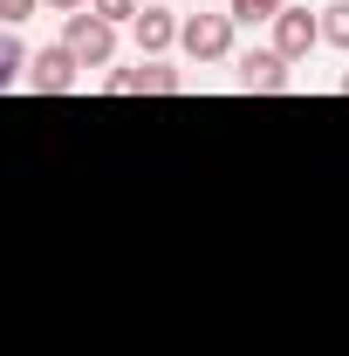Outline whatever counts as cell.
Returning a JSON list of instances; mask_svg holds the SVG:
<instances>
[{
	"mask_svg": "<svg viewBox=\"0 0 349 356\" xmlns=\"http://www.w3.org/2000/svg\"><path fill=\"white\" fill-rule=\"evenodd\" d=\"M233 14H185V28H178V48L192 55V62H233Z\"/></svg>",
	"mask_w": 349,
	"mask_h": 356,
	"instance_id": "obj_2",
	"label": "cell"
},
{
	"mask_svg": "<svg viewBox=\"0 0 349 356\" xmlns=\"http://www.w3.org/2000/svg\"><path fill=\"white\" fill-rule=\"evenodd\" d=\"M151 7H172V0H151Z\"/></svg>",
	"mask_w": 349,
	"mask_h": 356,
	"instance_id": "obj_15",
	"label": "cell"
},
{
	"mask_svg": "<svg viewBox=\"0 0 349 356\" xmlns=\"http://www.w3.org/2000/svg\"><path fill=\"white\" fill-rule=\"evenodd\" d=\"M62 42H69V55H76L83 69H110V62H117V28H110L103 14H89V7L62 21Z\"/></svg>",
	"mask_w": 349,
	"mask_h": 356,
	"instance_id": "obj_1",
	"label": "cell"
},
{
	"mask_svg": "<svg viewBox=\"0 0 349 356\" xmlns=\"http://www.w3.org/2000/svg\"><path fill=\"white\" fill-rule=\"evenodd\" d=\"M281 7H295V0H226V14H233V21H247V28H254V21H274Z\"/></svg>",
	"mask_w": 349,
	"mask_h": 356,
	"instance_id": "obj_10",
	"label": "cell"
},
{
	"mask_svg": "<svg viewBox=\"0 0 349 356\" xmlns=\"http://www.w3.org/2000/svg\"><path fill=\"white\" fill-rule=\"evenodd\" d=\"M343 96H349V76H343Z\"/></svg>",
	"mask_w": 349,
	"mask_h": 356,
	"instance_id": "obj_16",
	"label": "cell"
},
{
	"mask_svg": "<svg viewBox=\"0 0 349 356\" xmlns=\"http://www.w3.org/2000/svg\"><path fill=\"white\" fill-rule=\"evenodd\" d=\"M267 28H274V42H267V48H274L288 69H295V62H308V55L322 48V14H308V7H281Z\"/></svg>",
	"mask_w": 349,
	"mask_h": 356,
	"instance_id": "obj_3",
	"label": "cell"
},
{
	"mask_svg": "<svg viewBox=\"0 0 349 356\" xmlns=\"http://www.w3.org/2000/svg\"><path fill=\"white\" fill-rule=\"evenodd\" d=\"M35 7H42V0H0V28H21Z\"/></svg>",
	"mask_w": 349,
	"mask_h": 356,
	"instance_id": "obj_13",
	"label": "cell"
},
{
	"mask_svg": "<svg viewBox=\"0 0 349 356\" xmlns=\"http://www.w3.org/2000/svg\"><path fill=\"white\" fill-rule=\"evenodd\" d=\"M233 83L247 89V96H281L295 76H288V62L274 48H247V55H233Z\"/></svg>",
	"mask_w": 349,
	"mask_h": 356,
	"instance_id": "obj_5",
	"label": "cell"
},
{
	"mask_svg": "<svg viewBox=\"0 0 349 356\" xmlns=\"http://www.w3.org/2000/svg\"><path fill=\"white\" fill-rule=\"evenodd\" d=\"M89 14H103L110 28H131L137 14H144V0H89Z\"/></svg>",
	"mask_w": 349,
	"mask_h": 356,
	"instance_id": "obj_11",
	"label": "cell"
},
{
	"mask_svg": "<svg viewBox=\"0 0 349 356\" xmlns=\"http://www.w3.org/2000/svg\"><path fill=\"white\" fill-rule=\"evenodd\" d=\"M76 83H83V62L69 55V42H48L28 55V89L35 96H69Z\"/></svg>",
	"mask_w": 349,
	"mask_h": 356,
	"instance_id": "obj_4",
	"label": "cell"
},
{
	"mask_svg": "<svg viewBox=\"0 0 349 356\" xmlns=\"http://www.w3.org/2000/svg\"><path fill=\"white\" fill-rule=\"evenodd\" d=\"M28 83V48H21V35L14 28H0V89Z\"/></svg>",
	"mask_w": 349,
	"mask_h": 356,
	"instance_id": "obj_7",
	"label": "cell"
},
{
	"mask_svg": "<svg viewBox=\"0 0 349 356\" xmlns=\"http://www.w3.org/2000/svg\"><path fill=\"white\" fill-rule=\"evenodd\" d=\"M103 89H110V96H144V62H137V69H110Z\"/></svg>",
	"mask_w": 349,
	"mask_h": 356,
	"instance_id": "obj_12",
	"label": "cell"
},
{
	"mask_svg": "<svg viewBox=\"0 0 349 356\" xmlns=\"http://www.w3.org/2000/svg\"><path fill=\"white\" fill-rule=\"evenodd\" d=\"M185 76H178L172 62H144V96H178Z\"/></svg>",
	"mask_w": 349,
	"mask_h": 356,
	"instance_id": "obj_9",
	"label": "cell"
},
{
	"mask_svg": "<svg viewBox=\"0 0 349 356\" xmlns=\"http://www.w3.org/2000/svg\"><path fill=\"white\" fill-rule=\"evenodd\" d=\"M322 42L349 55V0H329V7H322Z\"/></svg>",
	"mask_w": 349,
	"mask_h": 356,
	"instance_id": "obj_8",
	"label": "cell"
},
{
	"mask_svg": "<svg viewBox=\"0 0 349 356\" xmlns=\"http://www.w3.org/2000/svg\"><path fill=\"white\" fill-rule=\"evenodd\" d=\"M178 28H185V21H178L172 7H151V0H144V14L131 21V42H137L144 62H158L165 48H178Z\"/></svg>",
	"mask_w": 349,
	"mask_h": 356,
	"instance_id": "obj_6",
	"label": "cell"
},
{
	"mask_svg": "<svg viewBox=\"0 0 349 356\" xmlns=\"http://www.w3.org/2000/svg\"><path fill=\"white\" fill-rule=\"evenodd\" d=\"M42 7H48V14H62V21H69V14H83L89 0H42Z\"/></svg>",
	"mask_w": 349,
	"mask_h": 356,
	"instance_id": "obj_14",
	"label": "cell"
}]
</instances>
